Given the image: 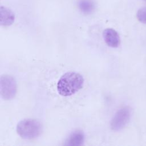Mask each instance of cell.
<instances>
[{
  "instance_id": "ba28073f",
  "label": "cell",
  "mask_w": 146,
  "mask_h": 146,
  "mask_svg": "<svg viewBox=\"0 0 146 146\" xmlns=\"http://www.w3.org/2000/svg\"><path fill=\"white\" fill-rule=\"evenodd\" d=\"M79 9L84 14L91 13L95 9V3L92 0H79L78 2Z\"/></svg>"
},
{
  "instance_id": "7a4b0ae2",
  "label": "cell",
  "mask_w": 146,
  "mask_h": 146,
  "mask_svg": "<svg viewBox=\"0 0 146 146\" xmlns=\"http://www.w3.org/2000/svg\"><path fill=\"white\" fill-rule=\"evenodd\" d=\"M16 131L18 135L26 140H32L38 137L42 131L40 123L35 119H25L17 125Z\"/></svg>"
},
{
  "instance_id": "3957f363",
  "label": "cell",
  "mask_w": 146,
  "mask_h": 146,
  "mask_svg": "<svg viewBox=\"0 0 146 146\" xmlns=\"http://www.w3.org/2000/svg\"><path fill=\"white\" fill-rule=\"evenodd\" d=\"M17 91V84L15 78L9 75H3L0 78V94L5 100L13 99Z\"/></svg>"
},
{
  "instance_id": "277c9868",
  "label": "cell",
  "mask_w": 146,
  "mask_h": 146,
  "mask_svg": "<svg viewBox=\"0 0 146 146\" xmlns=\"http://www.w3.org/2000/svg\"><path fill=\"white\" fill-rule=\"evenodd\" d=\"M131 110L128 107H124L117 111L111 119V128L115 131H119L128 124L131 117Z\"/></svg>"
},
{
  "instance_id": "6da1fadb",
  "label": "cell",
  "mask_w": 146,
  "mask_h": 146,
  "mask_svg": "<svg viewBox=\"0 0 146 146\" xmlns=\"http://www.w3.org/2000/svg\"><path fill=\"white\" fill-rule=\"evenodd\" d=\"M84 82L81 74L75 71H68L60 76L56 84V89L61 96H70L81 90Z\"/></svg>"
},
{
  "instance_id": "8992f818",
  "label": "cell",
  "mask_w": 146,
  "mask_h": 146,
  "mask_svg": "<svg viewBox=\"0 0 146 146\" xmlns=\"http://www.w3.org/2000/svg\"><path fill=\"white\" fill-rule=\"evenodd\" d=\"M15 14L9 8L1 6L0 7V24L2 26H9L15 21Z\"/></svg>"
},
{
  "instance_id": "5b68a950",
  "label": "cell",
  "mask_w": 146,
  "mask_h": 146,
  "mask_svg": "<svg viewBox=\"0 0 146 146\" xmlns=\"http://www.w3.org/2000/svg\"><path fill=\"white\" fill-rule=\"evenodd\" d=\"M103 37L106 43L112 48L117 47L120 43V36L117 32L111 28H107L103 32Z\"/></svg>"
},
{
  "instance_id": "9c48e42d",
  "label": "cell",
  "mask_w": 146,
  "mask_h": 146,
  "mask_svg": "<svg viewBox=\"0 0 146 146\" xmlns=\"http://www.w3.org/2000/svg\"><path fill=\"white\" fill-rule=\"evenodd\" d=\"M136 18L139 22L146 25V6L141 7L137 10Z\"/></svg>"
},
{
  "instance_id": "30bf717a",
  "label": "cell",
  "mask_w": 146,
  "mask_h": 146,
  "mask_svg": "<svg viewBox=\"0 0 146 146\" xmlns=\"http://www.w3.org/2000/svg\"><path fill=\"white\" fill-rule=\"evenodd\" d=\"M144 1H145V2H146V0H144Z\"/></svg>"
},
{
  "instance_id": "52a82bcc",
  "label": "cell",
  "mask_w": 146,
  "mask_h": 146,
  "mask_svg": "<svg viewBox=\"0 0 146 146\" xmlns=\"http://www.w3.org/2000/svg\"><path fill=\"white\" fill-rule=\"evenodd\" d=\"M84 134L81 130L72 132L66 139L64 144L66 145H82L84 142Z\"/></svg>"
}]
</instances>
